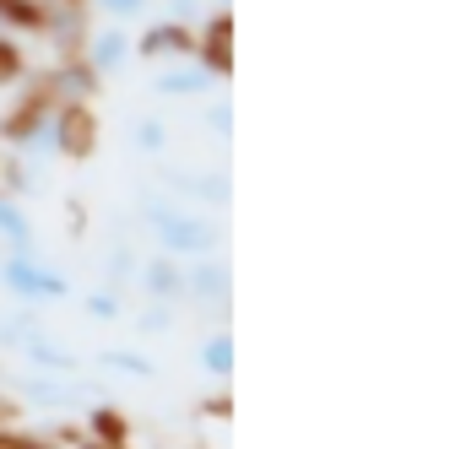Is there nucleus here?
Listing matches in <instances>:
<instances>
[{
	"mask_svg": "<svg viewBox=\"0 0 466 449\" xmlns=\"http://www.w3.org/2000/svg\"><path fill=\"white\" fill-rule=\"evenodd\" d=\"M136 217H141V227L157 238V249H168V254H179V260L223 249L218 217L196 212L190 201H179V195H168V190H147V195L136 201Z\"/></svg>",
	"mask_w": 466,
	"mask_h": 449,
	"instance_id": "f257e3e1",
	"label": "nucleus"
},
{
	"mask_svg": "<svg viewBox=\"0 0 466 449\" xmlns=\"http://www.w3.org/2000/svg\"><path fill=\"white\" fill-rule=\"evenodd\" d=\"M0 287H5L16 304L44 309V304H60V298L71 293V276L55 271L38 249H5V260H0Z\"/></svg>",
	"mask_w": 466,
	"mask_h": 449,
	"instance_id": "f03ea898",
	"label": "nucleus"
},
{
	"mask_svg": "<svg viewBox=\"0 0 466 449\" xmlns=\"http://www.w3.org/2000/svg\"><path fill=\"white\" fill-rule=\"evenodd\" d=\"M5 384L16 390V401L38 406V412H49V417H76V412H87V406L98 401V395H93V384H87L82 374H49V368H27V374H11Z\"/></svg>",
	"mask_w": 466,
	"mask_h": 449,
	"instance_id": "7ed1b4c3",
	"label": "nucleus"
},
{
	"mask_svg": "<svg viewBox=\"0 0 466 449\" xmlns=\"http://www.w3.org/2000/svg\"><path fill=\"white\" fill-rule=\"evenodd\" d=\"M179 309H196V314H207L212 325L228 320L233 271H228V260H223V249H212V254H190V260H185V298H179Z\"/></svg>",
	"mask_w": 466,
	"mask_h": 449,
	"instance_id": "20e7f679",
	"label": "nucleus"
},
{
	"mask_svg": "<svg viewBox=\"0 0 466 449\" xmlns=\"http://www.w3.org/2000/svg\"><path fill=\"white\" fill-rule=\"evenodd\" d=\"M38 33L55 44V60H66V55H82V44H87V0H44V22H38Z\"/></svg>",
	"mask_w": 466,
	"mask_h": 449,
	"instance_id": "39448f33",
	"label": "nucleus"
},
{
	"mask_svg": "<svg viewBox=\"0 0 466 449\" xmlns=\"http://www.w3.org/2000/svg\"><path fill=\"white\" fill-rule=\"evenodd\" d=\"M98 71L82 60V55H66V60H55L49 71H44V82H38V93H49L55 104H87L93 93H98Z\"/></svg>",
	"mask_w": 466,
	"mask_h": 449,
	"instance_id": "423d86ee",
	"label": "nucleus"
},
{
	"mask_svg": "<svg viewBox=\"0 0 466 449\" xmlns=\"http://www.w3.org/2000/svg\"><path fill=\"white\" fill-rule=\"evenodd\" d=\"M136 287H141V298L179 304V298H185V260H179V254H168V249L141 254V265H136Z\"/></svg>",
	"mask_w": 466,
	"mask_h": 449,
	"instance_id": "0eeeda50",
	"label": "nucleus"
},
{
	"mask_svg": "<svg viewBox=\"0 0 466 449\" xmlns=\"http://www.w3.org/2000/svg\"><path fill=\"white\" fill-rule=\"evenodd\" d=\"M136 55H141V60H157V65H168V60H196V27L157 16V22L136 38Z\"/></svg>",
	"mask_w": 466,
	"mask_h": 449,
	"instance_id": "6e6552de",
	"label": "nucleus"
},
{
	"mask_svg": "<svg viewBox=\"0 0 466 449\" xmlns=\"http://www.w3.org/2000/svg\"><path fill=\"white\" fill-rule=\"evenodd\" d=\"M218 71H207L201 60H168V71L152 76V98H212L218 93Z\"/></svg>",
	"mask_w": 466,
	"mask_h": 449,
	"instance_id": "1a4fd4ad",
	"label": "nucleus"
},
{
	"mask_svg": "<svg viewBox=\"0 0 466 449\" xmlns=\"http://www.w3.org/2000/svg\"><path fill=\"white\" fill-rule=\"evenodd\" d=\"M93 114L87 104H55V130H49V152L60 157H87L93 152Z\"/></svg>",
	"mask_w": 466,
	"mask_h": 449,
	"instance_id": "9d476101",
	"label": "nucleus"
},
{
	"mask_svg": "<svg viewBox=\"0 0 466 449\" xmlns=\"http://www.w3.org/2000/svg\"><path fill=\"white\" fill-rule=\"evenodd\" d=\"M82 60L98 71V76H119L130 60H136V38L125 27H93L87 44H82Z\"/></svg>",
	"mask_w": 466,
	"mask_h": 449,
	"instance_id": "9b49d317",
	"label": "nucleus"
},
{
	"mask_svg": "<svg viewBox=\"0 0 466 449\" xmlns=\"http://www.w3.org/2000/svg\"><path fill=\"white\" fill-rule=\"evenodd\" d=\"M16 357H22L27 368H49V374H82V357H76V352H66V346L49 336L44 325L27 336V346H22Z\"/></svg>",
	"mask_w": 466,
	"mask_h": 449,
	"instance_id": "f8f14e48",
	"label": "nucleus"
},
{
	"mask_svg": "<svg viewBox=\"0 0 466 449\" xmlns=\"http://www.w3.org/2000/svg\"><path fill=\"white\" fill-rule=\"evenodd\" d=\"M0 244L5 249H38V227L22 212V195L0 190Z\"/></svg>",
	"mask_w": 466,
	"mask_h": 449,
	"instance_id": "ddd939ff",
	"label": "nucleus"
},
{
	"mask_svg": "<svg viewBox=\"0 0 466 449\" xmlns=\"http://www.w3.org/2000/svg\"><path fill=\"white\" fill-rule=\"evenodd\" d=\"M233 357H238V352H233V331H228V325H212V331L201 336V346H196V363H201L212 379H228Z\"/></svg>",
	"mask_w": 466,
	"mask_h": 449,
	"instance_id": "4468645a",
	"label": "nucleus"
},
{
	"mask_svg": "<svg viewBox=\"0 0 466 449\" xmlns=\"http://www.w3.org/2000/svg\"><path fill=\"white\" fill-rule=\"evenodd\" d=\"M136 265H141L136 244H130V238H115V244H109V254H104V282L119 287V293H125V287H136Z\"/></svg>",
	"mask_w": 466,
	"mask_h": 449,
	"instance_id": "2eb2a0df",
	"label": "nucleus"
},
{
	"mask_svg": "<svg viewBox=\"0 0 466 449\" xmlns=\"http://www.w3.org/2000/svg\"><path fill=\"white\" fill-rule=\"evenodd\" d=\"M98 368L125 374V379H152V374H157V363H152L147 352H136V346H104V352H98Z\"/></svg>",
	"mask_w": 466,
	"mask_h": 449,
	"instance_id": "dca6fc26",
	"label": "nucleus"
},
{
	"mask_svg": "<svg viewBox=\"0 0 466 449\" xmlns=\"http://www.w3.org/2000/svg\"><path fill=\"white\" fill-rule=\"evenodd\" d=\"M33 331H38V314H33L27 304H16V309H5V314H0V352H22Z\"/></svg>",
	"mask_w": 466,
	"mask_h": 449,
	"instance_id": "f3484780",
	"label": "nucleus"
},
{
	"mask_svg": "<svg viewBox=\"0 0 466 449\" xmlns=\"http://www.w3.org/2000/svg\"><path fill=\"white\" fill-rule=\"evenodd\" d=\"M130 146H136L141 157H168V125H163L157 114H141V119L130 125Z\"/></svg>",
	"mask_w": 466,
	"mask_h": 449,
	"instance_id": "a211bd4d",
	"label": "nucleus"
},
{
	"mask_svg": "<svg viewBox=\"0 0 466 449\" xmlns=\"http://www.w3.org/2000/svg\"><path fill=\"white\" fill-rule=\"evenodd\" d=\"M174 320H179V304H157V298H147L136 325H141L147 336H174Z\"/></svg>",
	"mask_w": 466,
	"mask_h": 449,
	"instance_id": "6ab92c4d",
	"label": "nucleus"
},
{
	"mask_svg": "<svg viewBox=\"0 0 466 449\" xmlns=\"http://www.w3.org/2000/svg\"><path fill=\"white\" fill-rule=\"evenodd\" d=\"M82 309H87L93 320H119V309H125V293L104 282V287H93V293L82 298Z\"/></svg>",
	"mask_w": 466,
	"mask_h": 449,
	"instance_id": "aec40b11",
	"label": "nucleus"
},
{
	"mask_svg": "<svg viewBox=\"0 0 466 449\" xmlns=\"http://www.w3.org/2000/svg\"><path fill=\"white\" fill-rule=\"evenodd\" d=\"M22 76H27V60H22L16 38H11V33H0V87H5V82H22Z\"/></svg>",
	"mask_w": 466,
	"mask_h": 449,
	"instance_id": "412c9836",
	"label": "nucleus"
},
{
	"mask_svg": "<svg viewBox=\"0 0 466 449\" xmlns=\"http://www.w3.org/2000/svg\"><path fill=\"white\" fill-rule=\"evenodd\" d=\"M207 5L212 0H163V16L168 22H185V27H201L207 22Z\"/></svg>",
	"mask_w": 466,
	"mask_h": 449,
	"instance_id": "4be33fe9",
	"label": "nucleus"
},
{
	"mask_svg": "<svg viewBox=\"0 0 466 449\" xmlns=\"http://www.w3.org/2000/svg\"><path fill=\"white\" fill-rule=\"evenodd\" d=\"M201 125L218 135V141H233V104H223V98H212L207 109H201Z\"/></svg>",
	"mask_w": 466,
	"mask_h": 449,
	"instance_id": "5701e85b",
	"label": "nucleus"
},
{
	"mask_svg": "<svg viewBox=\"0 0 466 449\" xmlns=\"http://www.w3.org/2000/svg\"><path fill=\"white\" fill-rule=\"evenodd\" d=\"M93 11H104L109 22H136V16H147V5L152 0H87Z\"/></svg>",
	"mask_w": 466,
	"mask_h": 449,
	"instance_id": "b1692460",
	"label": "nucleus"
},
{
	"mask_svg": "<svg viewBox=\"0 0 466 449\" xmlns=\"http://www.w3.org/2000/svg\"><path fill=\"white\" fill-rule=\"evenodd\" d=\"M98 449H104V444H98ZM109 449H125V444H109Z\"/></svg>",
	"mask_w": 466,
	"mask_h": 449,
	"instance_id": "393cba45",
	"label": "nucleus"
},
{
	"mask_svg": "<svg viewBox=\"0 0 466 449\" xmlns=\"http://www.w3.org/2000/svg\"><path fill=\"white\" fill-rule=\"evenodd\" d=\"M212 5H228V0H212Z\"/></svg>",
	"mask_w": 466,
	"mask_h": 449,
	"instance_id": "a878e982",
	"label": "nucleus"
},
{
	"mask_svg": "<svg viewBox=\"0 0 466 449\" xmlns=\"http://www.w3.org/2000/svg\"><path fill=\"white\" fill-rule=\"evenodd\" d=\"M0 384H5V374H0Z\"/></svg>",
	"mask_w": 466,
	"mask_h": 449,
	"instance_id": "bb28decb",
	"label": "nucleus"
},
{
	"mask_svg": "<svg viewBox=\"0 0 466 449\" xmlns=\"http://www.w3.org/2000/svg\"><path fill=\"white\" fill-rule=\"evenodd\" d=\"M0 260H5V254H0Z\"/></svg>",
	"mask_w": 466,
	"mask_h": 449,
	"instance_id": "cd10ccee",
	"label": "nucleus"
}]
</instances>
